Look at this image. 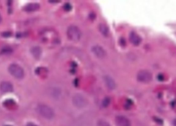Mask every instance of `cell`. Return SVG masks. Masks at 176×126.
<instances>
[{
    "instance_id": "1",
    "label": "cell",
    "mask_w": 176,
    "mask_h": 126,
    "mask_svg": "<svg viewBox=\"0 0 176 126\" xmlns=\"http://www.w3.org/2000/svg\"><path fill=\"white\" fill-rule=\"evenodd\" d=\"M67 35L70 40L72 41H79L81 37L82 33L79 28L75 25L69 26L67 30Z\"/></svg>"
},
{
    "instance_id": "2",
    "label": "cell",
    "mask_w": 176,
    "mask_h": 126,
    "mask_svg": "<svg viewBox=\"0 0 176 126\" xmlns=\"http://www.w3.org/2000/svg\"><path fill=\"white\" fill-rule=\"evenodd\" d=\"M37 111L40 115L47 119H51L54 116V111L49 106L46 105H39L37 107Z\"/></svg>"
},
{
    "instance_id": "3",
    "label": "cell",
    "mask_w": 176,
    "mask_h": 126,
    "mask_svg": "<svg viewBox=\"0 0 176 126\" xmlns=\"http://www.w3.org/2000/svg\"><path fill=\"white\" fill-rule=\"evenodd\" d=\"M8 71L11 75L17 79H22L24 76L23 69L17 64H11L9 67Z\"/></svg>"
},
{
    "instance_id": "4",
    "label": "cell",
    "mask_w": 176,
    "mask_h": 126,
    "mask_svg": "<svg viewBox=\"0 0 176 126\" xmlns=\"http://www.w3.org/2000/svg\"><path fill=\"white\" fill-rule=\"evenodd\" d=\"M137 78L140 82L148 83L151 82L152 79V75L151 72L147 70H142L138 73Z\"/></svg>"
},
{
    "instance_id": "5",
    "label": "cell",
    "mask_w": 176,
    "mask_h": 126,
    "mask_svg": "<svg viewBox=\"0 0 176 126\" xmlns=\"http://www.w3.org/2000/svg\"><path fill=\"white\" fill-rule=\"evenodd\" d=\"M73 102L75 106L79 108L84 107L87 103L85 98L82 95L80 94L75 95L73 99Z\"/></svg>"
},
{
    "instance_id": "6",
    "label": "cell",
    "mask_w": 176,
    "mask_h": 126,
    "mask_svg": "<svg viewBox=\"0 0 176 126\" xmlns=\"http://www.w3.org/2000/svg\"><path fill=\"white\" fill-rule=\"evenodd\" d=\"M92 52L97 57L99 58H104L107 53L103 48L99 45H95L92 47Z\"/></svg>"
},
{
    "instance_id": "7",
    "label": "cell",
    "mask_w": 176,
    "mask_h": 126,
    "mask_svg": "<svg viewBox=\"0 0 176 126\" xmlns=\"http://www.w3.org/2000/svg\"><path fill=\"white\" fill-rule=\"evenodd\" d=\"M40 5L37 2H31L24 6L22 10L28 13L35 12L40 9Z\"/></svg>"
},
{
    "instance_id": "8",
    "label": "cell",
    "mask_w": 176,
    "mask_h": 126,
    "mask_svg": "<svg viewBox=\"0 0 176 126\" xmlns=\"http://www.w3.org/2000/svg\"><path fill=\"white\" fill-rule=\"evenodd\" d=\"M115 122L117 126H131L130 120L127 117L123 116H117Z\"/></svg>"
},
{
    "instance_id": "9",
    "label": "cell",
    "mask_w": 176,
    "mask_h": 126,
    "mask_svg": "<svg viewBox=\"0 0 176 126\" xmlns=\"http://www.w3.org/2000/svg\"><path fill=\"white\" fill-rule=\"evenodd\" d=\"M129 40L130 43L135 46H138L142 41L140 36L135 32H132L129 35Z\"/></svg>"
},
{
    "instance_id": "10",
    "label": "cell",
    "mask_w": 176,
    "mask_h": 126,
    "mask_svg": "<svg viewBox=\"0 0 176 126\" xmlns=\"http://www.w3.org/2000/svg\"><path fill=\"white\" fill-rule=\"evenodd\" d=\"M104 81L106 86L110 90H113L115 89L116 83L112 78L107 75L104 78Z\"/></svg>"
},
{
    "instance_id": "11",
    "label": "cell",
    "mask_w": 176,
    "mask_h": 126,
    "mask_svg": "<svg viewBox=\"0 0 176 126\" xmlns=\"http://www.w3.org/2000/svg\"><path fill=\"white\" fill-rule=\"evenodd\" d=\"M0 90L4 93H8L13 91V86L9 82H2L0 85Z\"/></svg>"
},
{
    "instance_id": "12",
    "label": "cell",
    "mask_w": 176,
    "mask_h": 126,
    "mask_svg": "<svg viewBox=\"0 0 176 126\" xmlns=\"http://www.w3.org/2000/svg\"><path fill=\"white\" fill-rule=\"evenodd\" d=\"M31 52L32 55L36 58H39L42 53V50L41 48L39 46H35L31 49Z\"/></svg>"
},
{
    "instance_id": "13",
    "label": "cell",
    "mask_w": 176,
    "mask_h": 126,
    "mask_svg": "<svg viewBox=\"0 0 176 126\" xmlns=\"http://www.w3.org/2000/svg\"><path fill=\"white\" fill-rule=\"evenodd\" d=\"M99 29L100 33L104 36H107L109 34V29L107 25L101 24L99 25Z\"/></svg>"
},
{
    "instance_id": "14",
    "label": "cell",
    "mask_w": 176,
    "mask_h": 126,
    "mask_svg": "<svg viewBox=\"0 0 176 126\" xmlns=\"http://www.w3.org/2000/svg\"><path fill=\"white\" fill-rule=\"evenodd\" d=\"M13 52V49L11 47L5 46L2 47L0 51V53L2 55H9Z\"/></svg>"
},
{
    "instance_id": "15",
    "label": "cell",
    "mask_w": 176,
    "mask_h": 126,
    "mask_svg": "<svg viewBox=\"0 0 176 126\" xmlns=\"http://www.w3.org/2000/svg\"><path fill=\"white\" fill-rule=\"evenodd\" d=\"M12 33L9 31H5L2 32L1 33V36L2 37L8 38L12 36Z\"/></svg>"
},
{
    "instance_id": "16",
    "label": "cell",
    "mask_w": 176,
    "mask_h": 126,
    "mask_svg": "<svg viewBox=\"0 0 176 126\" xmlns=\"http://www.w3.org/2000/svg\"><path fill=\"white\" fill-rule=\"evenodd\" d=\"M63 9L66 12H69L72 9V6L69 3H66L63 6Z\"/></svg>"
},
{
    "instance_id": "17",
    "label": "cell",
    "mask_w": 176,
    "mask_h": 126,
    "mask_svg": "<svg viewBox=\"0 0 176 126\" xmlns=\"http://www.w3.org/2000/svg\"><path fill=\"white\" fill-rule=\"evenodd\" d=\"M110 98L107 97L103 100V105L104 107H107L110 105Z\"/></svg>"
},
{
    "instance_id": "18",
    "label": "cell",
    "mask_w": 176,
    "mask_h": 126,
    "mask_svg": "<svg viewBox=\"0 0 176 126\" xmlns=\"http://www.w3.org/2000/svg\"><path fill=\"white\" fill-rule=\"evenodd\" d=\"M98 126H110V125L107 122L100 120L98 123Z\"/></svg>"
},
{
    "instance_id": "19",
    "label": "cell",
    "mask_w": 176,
    "mask_h": 126,
    "mask_svg": "<svg viewBox=\"0 0 176 126\" xmlns=\"http://www.w3.org/2000/svg\"><path fill=\"white\" fill-rule=\"evenodd\" d=\"M27 35L26 33L25 32H18L16 33V37L17 38H20L24 36H26Z\"/></svg>"
},
{
    "instance_id": "20",
    "label": "cell",
    "mask_w": 176,
    "mask_h": 126,
    "mask_svg": "<svg viewBox=\"0 0 176 126\" xmlns=\"http://www.w3.org/2000/svg\"><path fill=\"white\" fill-rule=\"evenodd\" d=\"M89 17L92 20H94L96 17V15L94 13H91L89 15Z\"/></svg>"
},
{
    "instance_id": "21",
    "label": "cell",
    "mask_w": 176,
    "mask_h": 126,
    "mask_svg": "<svg viewBox=\"0 0 176 126\" xmlns=\"http://www.w3.org/2000/svg\"><path fill=\"white\" fill-rule=\"evenodd\" d=\"M120 44H121L122 45L125 46V41L124 39H121V40H120Z\"/></svg>"
},
{
    "instance_id": "22",
    "label": "cell",
    "mask_w": 176,
    "mask_h": 126,
    "mask_svg": "<svg viewBox=\"0 0 176 126\" xmlns=\"http://www.w3.org/2000/svg\"><path fill=\"white\" fill-rule=\"evenodd\" d=\"M26 126H38L37 125L32 123H29L27 124Z\"/></svg>"
},
{
    "instance_id": "23",
    "label": "cell",
    "mask_w": 176,
    "mask_h": 126,
    "mask_svg": "<svg viewBox=\"0 0 176 126\" xmlns=\"http://www.w3.org/2000/svg\"><path fill=\"white\" fill-rule=\"evenodd\" d=\"M163 75H160L159 76V78L160 80H163Z\"/></svg>"
},
{
    "instance_id": "24",
    "label": "cell",
    "mask_w": 176,
    "mask_h": 126,
    "mask_svg": "<svg viewBox=\"0 0 176 126\" xmlns=\"http://www.w3.org/2000/svg\"><path fill=\"white\" fill-rule=\"evenodd\" d=\"M50 2H51V3H57V2H59L58 1H50Z\"/></svg>"
},
{
    "instance_id": "25",
    "label": "cell",
    "mask_w": 176,
    "mask_h": 126,
    "mask_svg": "<svg viewBox=\"0 0 176 126\" xmlns=\"http://www.w3.org/2000/svg\"><path fill=\"white\" fill-rule=\"evenodd\" d=\"M2 16L1 15V14H0V24L1 23V22L2 21Z\"/></svg>"
},
{
    "instance_id": "26",
    "label": "cell",
    "mask_w": 176,
    "mask_h": 126,
    "mask_svg": "<svg viewBox=\"0 0 176 126\" xmlns=\"http://www.w3.org/2000/svg\"><path fill=\"white\" fill-rule=\"evenodd\" d=\"M4 126H12L10 125H5Z\"/></svg>"
}]
</instances>
